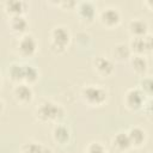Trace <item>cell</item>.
Here are the masks:
<instances>
[{"instance_id": "9", "label": "cell", "mask_w": 153, "mask_h": 153, "mask_svg": "<svg viewBox=\"0 0 153 153\" xmlns=\"http://www.w3.org/2000/svg\"><path fill=\"white\" fill-rule=\"evenodd\" d=\"M12 96L17 104L19 105H29L33 100V90L30 85L18 84L12 90Z\"/></svg>"}, {"instance_id": "5", "label": "cell", "mask_w": 153, "mask_h": 153, "mask_svg": "<svg viewBox=\"0 0 153 153\" xmlns=\"http://www.w3.org/2000/svg\"><path fill=\"white\" fill-rule=\"evenodd\" d=\"M146 102H147V97L139 87H131L127 90L123 97V103L126 108L130 111H139L143 109Z\"/></svg>"}, {"instance_id": "23", "label": "cell", "mask_w": 153, "mask_h": 153, "mask_svg": "<svg viewBox=\"0 0 153 153\" xmlns=\"http://www.w3.org/2000/svg\"><path fill=\"white\" fill-rule=\"evenodd\" d=\"M84 153H108V151H106L105 146L102 142L93 141V142H90L85 147Z\"/></svg>"}, {"instance_id": "24", "label": "cell", "mask_w": 153, "mask_h": 153, "mask_svg": "<svg viewBox=\"0 0 153 153\" xmlns=\"http://www.w3.org/2000/svg\"><path fill=\"white\" fill-rule=\"evenodd\" d=\"M76 41H78V43H79L80 45H86V44L90 43L91 37H90V35L86 33V32H79L78 36H76Z\"/></svg>"}, {"instance_id": "12", "label": "cell", "mask_w": 153, "mask_h": 153, "mask_svg": "<svg viewBox=\"0 0 153 153\" xmlns=\"http://www.w3.org/2000/svg\"><path fill=\"white\" fill-rule=\"evenodd\" d=\"M149 25L142 18H133L128 23V32L131 37H146L148 35Z\"/></svg>"}, {"instance_id": "10", "label": "cell", "mask_w": 153, "mask_h": 153, "mask_svg": "<svg viewBox=\"0 0 153 153\" xmlns=\"http://www.w3.org/2000/svg\"><path fill=\"white\" fill-rule=\"evenodd\" d=\"M111 147L117 153H128L133 148V145L130 142L128 133L127 131H117L111 139Z\"/></svg>"}, {"instance_id": "14", "label": "cell", "mask_w": 153, "mask_h": 153, "mask_svg": "<svg viewBox=\"0 0 153 153\" xmlns=\"http://www.w3.org/2000/svg\"><path fill=\"white\" fill-rule=\"evenodd\" d=\"M8 26L14 35H18L20 37L27 33L26 31L29 29V22L24 16H13L8 18Z\"/></svg>"}, {"instance_id": "17", "label": "cell", "mask_w": 153, "mask_h": 153, "mask_svg": "<svg viewBox=\"0 0 153 153\" xmlns=\"http://www.w3.org/2000/svg\"><path fill=\"white\" fill-rule=\"evenodd\" d=\"M131 69L134 71L135 74L140 76H145L146 72L148 69V62L143 55H133L129 60Z\"/></svg>"}, {"instance_id": "15", "label": "cell", "mask_w": 153, "mask_h": 153, "mask_svg": "<svg viewBox=\"0 0 153 153\" xmlns=\"http://www.w3.org/2000/svg\"><path fill=\"white\" fill-rule=\"evenodd\" d=\"M131 56H133V53L128 43H123V42L117 43L111 49V57L114 61H117V62L129 61Z\"/></svg>"}, {"instance_id": "28", "label": "cell", "mask_w": 153, "mask_h": 153, "mask_svg": "<svg viewBox=\"0 0 153 153\" xmlns=\"http://www.w3.org/2000/svg\"><path fill=\"white\" fill-rule=\"evenodd\" d=\"M143 4H145V6H146V7H148L149 10H152V11H153V0H147V1H145Z\"/></svg>"}, {"instance_id": "4", "label": "cell", "mask_w": 153, "mask_h": 153, "mask_svg": "<svg viewBox=\"0 0 153 153\" xmlns=\"http://www.w3.org/2000/svg\"><path fill=\"white\" fill-rule=\"evenodd\" d=\"M16 50L20 57L30 59L36 55V53L38 50V43L31 33H25L18 38Z\"/></svg>"}, {"instance_id": "6", "label": "cell", "mask_w": 153, "mask_h": 153, "mask_svg": "<svg viewBox=\"0 0 153 153\" xmlns=\"http://www.w3.org/2000/svg\"><path fill=\"white\" fill-rule=\"evenodd\" d=\"M98 19L103 26L108 29H115L120 25L122 17H121V12L118 11V8L108 6L100 10V12L98 13Z\"/></svg>"}, {"instance_id": "8", "label": "cell", "mask_w": 153, "mask_h": 153, "mask_svg": "<svg viewBox=\"0 0 153 153\" xmlns=\"http://www.w3.org/2000/svg\"><path fill=\"white\" fill-rule=\"evenodd\" d=\"M75 13L82 24H91L97 17V6L92 1H81L78 2Z\"/></svg>"}, {"instance_id": "19", "label": "cell", "mask_w": 153, "mask_h": 153, "mask_svg": "<svg viewBox=\"0 0 153 153\" xmlns=\"http://www.w3.org/2000/svg\"><path fill=\"white\" fill-rule=\"evenodd\" d=\"M20 153H54V152L51 148L43 146L39 142L29 141V142H25L22 145Z\"/></svg>"}, {"instance_id": "1", "label": "cell", "mask_w": 153, "mask_h": 153, "mask_svg": "<svg viewBox=\"0 0 153 153\" xmlns=\"http://www.w3.org/2000/svg\"><path fill=\"white\" fill-rule=\"evenodd\" d=\"M33 115L36 120L41 123L57 124L63 118L65 110L60 104L53 100H43L35 108Z\"/></svg>"}, {"instance_id": "26", "label": "cell", "mask_w": 153, "mask_h": 153, "mask_svg": "<svg viewBox=\"0 0 153 153\" xmlns=\"http://www.w3.org/2000/svg\"><path fill=\"white\" fill-rule=\"evenodd\" d=\"M143 110H145V112H146L149 117L153 118V98L147 99V102H146V104H145V106H143Z\"/></svg>"}, {"instance_id": "13", "label": "cell", "mask_w": 153, "mask_h": 153, "mask_svg": "<svg viewBox=\"0 0 153 153\" xmlns=\"http://www.w3.org/2000/svg\"><path fill=\"white\" fill-rule=\"evenodd\" d=\"M127 133H128V136L133 145V148L142 147L147 141V131L140 126L130 127Z\"/></svg>"}, {"instance_id": "27", "label": "cell", "mask_w": 153, "mask_h": 153, "mask_svg": "<svg viewBox=\"0 0 153 153\" xmlns=\"http://www.w3.org/2000/svg\"><path fill=\"white\" fill-rule=\"evenodd\" d=\"M57 5L61 6V7L65 8V10H74V8L76 7L78 2H75V1H61V2H59Z\"/></svg>"}, {"instance_id": "22", "label": "cell", "mask_w": 153, "mask_h": 153, "mask_svg": "<svg viewBox=\"0 0 153 153\" xmlns=\"http://www.w3.org/2000/svg\"><path fill=\"white\" fill-rule=\"evenodd\" d=\"M143 93L145 96L148 98H153V76H142L139 81V86H137Z\"/></svg>"}, {"instance_id": "11", "label": "cell", "mask_w": 153, "mask_h": 153, "mask_svg": "<svg viewBox=\"0 0 153 153\" xmlns=\"http://www.w3.org/2000/svg\"><path fill=\"white\" fill-rule=\"evenodd\" d=\"M51 136H53V140L61 145V146H66L71 141V137H72V133H71V129L67 124H63V123H57L54 126L53 128V131H51Z\"/></svg>"}, {"instance_id": "3", "label": "cell", "mask_w": 153, "mask_h": 153, "mask_svg": "<svg viewBox=\"0 0 153 153\" xmlns=\"http://www.w3.org/2000/svg\"><path fill=\"white\" fill-rule=\"evenodd\" d=\"M71 38L72 36L67 26L65 25L54 26L50 31V41H49L50 50L55 54H63L71 43Z\"/></svg>"}, {"instance_id": "21", "label": "cell", "mask_w": 153, "mask_h": 153, "mask_svg": "<svg viewBox=\"0 0 153 153\" xmlns=\"http://www.w3.org/2000/svg\"><path fill=\"white\" fill-rule=\"evenodd\" d=\"M133 55H145L146 51V43L145 37H131L130 42L128 43Z\"/></svg>"}, {"instance_id": "18", "label": "cell", "mask_w": 153, "mask_h": 153, "mask_svg": "<svg viewBox=\"0 0 153 153\" xmlns=\"http://www.w3.org/2000/svg\"><path fill=\"white\" fill-rule=\"evenodd\" d=\"M23 72H24V63L13 62L8 66V69H7L8 79L16 85L23 84Z\"/></svg>"}, {"instance_id": "16", "label": "cell", "mask_w": 153, "mask_h": 153, "mask_svg": "<svg viewBox=\"0 0 153 153\" xmlns=\"http://www.w3.org/2000/svg\"><path fill=\"white\" fill-rule=\"evenodd\" d=\"M5 12L10 16H24L27 8V4L23 0H7L4 4Z\"/></svg>"}, {"instance_id": "7", "label": "cell", "mask_w": 153, "mask_h": 153, "mask_svg": "<svg viewBox=\"0 0 153 153\" xmlns=\"http://www.w3.org/2000/svg\"><path fill=\"white\" fill-rule=\"evenodd\" d=\"M92 67L94 73L100 78H109L115 72V63L112 59L99 55L96 56L92 61Z\"/></svg>"}, {"instance_id": "20", "label": "cell", "mask_w": 153, "mask_h": 153, "mask_svg": "<svg viewBox=\"0 0 153 153\" xmlns=\"http://www.w3.org/2000/svg\"><path fill=\"white\" fill-rule=\"evenodd\" d=\"M39 78V71L32 66V65H26L24 63V72H23V84L26 85H33L37 82Z\"/></svg>"}, {"instance_id": "25", "label": "cell", "mask_w": 153, "mask_h": 153, "mask_svg": "<svg viewBox=\"0 0 153 153\" xmlns=\"http://www.w3.org/2000/svg\"><path fill=\"white\" fill-rule=\"evenodd\" d=\"M145 43H146V51L153 53V33H148L145 37Z\"/></svg>"}, {"instance_id": "2", "label": "cell", "mask_w": 153, "mask_h": 153, "mask_svg": "<svg viewBox=\"0 0 153 153\" xmlns=\"http://www.w3.org/2000/svg\"><path fill=\"white\" fill-rule=\"evenodd\" d=\"M80 96L82 102L92 108L103 106L109 99L108 90L102 85H94V84L84 86L80 91Z\"/></svg>"}]
</instances>
